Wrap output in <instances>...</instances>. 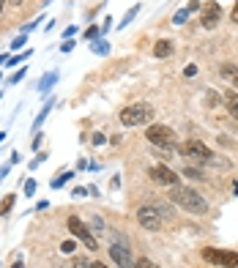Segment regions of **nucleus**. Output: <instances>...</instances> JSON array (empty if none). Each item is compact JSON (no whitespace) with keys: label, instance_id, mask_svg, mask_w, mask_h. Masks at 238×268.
<instances>
[{"label":"nucleus","instance_id":"2eb2a0df","mask_svg":"<svg viewBox=\"0 0 238 268\" xmlns=\"http://www.w3.org/2000/svg\"><path fill=\"white\" fill-rule=\"evenodd\" d=\"M14 200H17V194H6V197H3V203H0V216H6V213L14 208Z\"/></svg>","mask_w":238,"mask_h":268},{"label":"nucleus","instance_id":"9d476101","mask_svg":"<svg viewBox=\"0 0 238 268\" xmlns=\"http://www.w3.org/2000/svg\"><path fill=\"white\" fill-rule=\"evenodd\" d=\"M151 178L156 181V184H161V186H175L178 184V178H175V172L170 170V167H164V165H156V167H151V172H148Z\"/></svg>","mask_w":238,"mask_h":268},{"label":"nucleus","instance_id":"f257e3e1","mask_svg":"<svg viewBox=\"0 0 238 268\" xmlns=\"http://www.w3.org/2000/svg\"><path fill=\"white\" fill-rule=\"evenodd\" d=\"M170 200H173L175 206H181L183 211H189V213H205L208 211V203H205L200 194L195 192V189H189V186H170Z\"/></svg>","mask_w":238,"mask_h":268},{"label":"nucleus","instance_id":"a211bd4d","mask_svg":"<svg viewBox=\"0 0 238 268\" xmlns=\"http://www.w3.org/2000/svg\"><path fill=\"white\" fill-rule=\"evenodd\" d=\"M93 52H96V55H107V52H110V44H107V41H96V44H93Z\"/></svg>","mask_w":238,"mask_h":268},{"label":"nucleus","instance_id":"bb28decb","mask_svg":"<svg viewBox=\"0 0 238 268\" xmlns=\"http://www.w3.org/2000/svg\"><path fill=\"white\" fill-rule=\"evenodd\" d=\"M60 252H74V241H63V244H60Z\"/></svg>","mask_w":238,"mask_h":268},{"label":"nucleus","instance_id":"4468645a","mask_svg":"<svg viewBox=\"0 0 238 268\" xmlns=\"http://www.w3.org/2000/svg\"><path fill=\"white\" fill-rule=\"evenodd\" d=\"M154 55H156V58L173 55V41H167V39H159V41H156V47H154Z\"/></svg>","mask_w":238,"mask_h":268},{"label":"nucleus","instance_id":"2f4dec72","mask_svg":"<svg viewBox=\"0 0 238 268\" xmlns=\"http://www.w3.org/2000/svg\"><path fill=\"white\" fill-rule=\"evenodd\" d=\"M96 36H99V28H88V30H85V39H96Z\"/></svg>","mask_w":238,"mask_h":268},{"label":"nucleus","instance_id":"0eeeda50","mask_svg":"<svg viewBox=\"0 0 238 268\" xmlns=\"http://www.w3.org/2000/svg\"><path fill=\"white\" fill-rule=\"evenodd\" d=\"M137 222H140L145 230H159L161 222H164V216H161L154 206H142L140 211H137Z\"/></svg>","mask_w":238,"mask_h":268},{"label":"nucleus","instance_id":"6ab92c4d","mask_svg":"<svg viewBox=\"0 0 238 268\" xmlns=\"http://www.w3.org/2000/svg\"><path fill=\"white\" fill-rule=\"evenodd\" d=\"M137 11H140V6H134V8H132V11H126V17H123V22H120L118 28H126L129 22H132V20H134V14H137Z\"/></svg>","mask_w":238,"mask_h":268},{"label":"nucleus","instance_id":"423d86ee","mask_svg":"<svg viewBox=\"0 0 238 268\" xmlns=\"http://www.w3.org/2000/svg\"><path fill=\"white\" fill-rule=\"evenodd\" d=\"M66 225H69V230H71V233H74V235H77V238L82 241V244H85V247H88V249H93V252H96V249H99L96 238H93V233H91V227L85 225L82 219H77V216H69V222H66Z\"/></svg>","mask_w":238,"mask_h":268},{"label":"nucleus","instance_id":"7ed1b4c3","mask_svg":"<svg viewBox=\"0 0 238 268\" xmlns=\"http://www.w3.org/2000/svg\"><path fill=\"white\" fill-rule=\"evenodd\" d=\"M145 137L151 145H159V148H175V131L170 126H161V124H151L145 131Z\"/></svg>","mask_w":238,"mask_h":268},{"label":"nucleus","instance_id":"473e14b6","mask_svg":"<svg viewBox=\"0 0 238 268\" xmlns=\"http://www.w3.org/2000/svg\"><path fill=\"white\" fill-rule=\"evenodd\" d=\"M230 20H233V22H236V25H238V3H236V6H233V11H230Z\"/></svg>","mask_w":238,"mask_h":268},{"label":"nucleus","instance_id":"7c9ffc66","mask_svg":"<svg viewBox=\"0 0 238 268\" xmlns=\"http://www.w3.org/2000/svg\"><path fill=\"white\" fill-rule=\"evenodd\" d=\"M183 74H186V77H195V74H197V66H195V63H189V66L183 69Z\"/></svg>","mask_w":238,"mask_h":268},{"label":"nucleus","instance_id":"dca6fc26","mask_svg":"<svg viewBox=\"0 0 238 268\" xmlns=\"http://www.w3.org/2000/svg\"><path fill=\"white\" fill-rule=\"evenodd\" d=\"M52 104H55V102H52V99H49V102L44 104V110H41V115H39V118H36V121H33V131H39V126L44 124V118H47V112L52 110Z\"/></svg>","mask_w":238,"mask_h":268},{"label":"nucleus","instance_id":"6e6552de","mask_svg":"<svg viewBox=\"0 0 238 268\" xmlns=\"http://www.w3.org/2000/svg\"><path fill=\"white\" fill-rule=\"evenodd\" d=\"M110 257L115 260V266H120V268H134V257H132V252H129L126 244H112Z\"/></svg>","mask_w":238,"mask_h":268},{"label":"nucleus","instance_id":"a878e982","mask_svg":"<svg viewBox=\"0 0 238 268\" xmlns=\"http://www.w3.org/2000/svg\"><path fill=\"white\" fill-rule=\"evenodd\" d=\"M186 11H189V14H195V11H200V0H189V6H186Z\"/></svg>","mask_w":238,"mask_h":268},{"label":"nucleus","instance_id":"c9c22d12","mask_svg":"<svg viewBox=\"0 0 238 268\" xmlns=\"http://www.w3.org/2000/svg\"><path fill=\"white\" fill-rule=\"evenodd\" d=\"M93 268H107L104 263H93Z\"/></svg>","mask_w":238,"mask_h":268},{"label":"nucleus","instance_id":"f03ea898","mask_svg":"<svg viewBox=\"0 0 238 268\" xmlns=\"http://www.w3.org/2000/svg\"><path fill=\"white\" fill-rule=\"evenodd\" d=\"M154 107H151V104H129L126 110L120 112V124L123 126H129V129H132V126H148L151 124V121H154Z\"/></svg>","mask_w":238,"mask_h":268},{"label":"nucleus","instance_id":"5701e85b","mask_svg":"<svg viewBox=\"0 0 238 268\" xmlns=\"http://www.w3.org/2000/svg\"><path fill=\"white\" fill-rule=\"evenodd\" d=\"M36 194V181H28V184H25V197H33Z\"/></svg>","mask_w":238,"mask_h":268},{"label":"nucleus","instance_id":"393cba45","mask_svg":"<svg viewBox=\"0 0 238 268\" xmlns=\"http://www.w3.org/2000/svg\"><path fill=\"white\" fill-rule=\"evenodd\" d=\"M104 140H107L104 134H101V131H96V134L91 137V143H93V145H104Z\"/></svg>","mask_w":238,"mask_h":268},{"label":"nucleus","instance_id":"ddd939ff","mask_svg":"<svg viewBox=\"0 0 238 268\" xmlns=\"http://www.w3.org/2000/svg\"><path fill=\"white\" fill-rule=\"evenodd\" d=\"M55 82H58V71H49V74H44V80L39 82V93H41V96H47Z\"/></svg>","mask_w":238,"mask_h":268},{"label":"nucleus","instance_id":"72a5a7b5","mask_svg":"<svg viewBox=\"0 0 238 268\" xmlns=\"http://www.w3.org/2000/svg\"><path fill=\"white\" fill-rule=\"evenodd\" d=\"M11 268H25V266H22V260H17V263H14V266H11Z\"/></svg>","mask_w":238,"mask_h":268},{"label":"nucleus","instance_id":"58836bf2","mask_svg":"<svg viewBox=\"0 0 238 268\" xmlns=\"http://www.w3.org/2000/svg\"><path fill=\"white\" fill-rule=\"evenodd\" d=\"M3 140H6V134H3V131H0V143H3Z\"/></svg>","mask_w":238,"mask_h":268},{"label":"nucleus","instance_id":"c85d7f7f","mask_svg":"<svg viewBox=\"0 0 238 268\" xmlns=\"http://www.w3.org/2000/svg\"><path fill=\"white\" fill-rule=\"evenodd\" d=\"M71 49H74V41H71V39H66V41L60 44V52H71Z\"/></svg>","mask_w":238,"mask_h":268},{"label":"nucleus","instance_id":"f3484780","mask_svg":"<svg viewBox=\"0 0 238 268\" xmlns=\"http://www.w3.org/2000/svg\"><path fill=\"white\" fill-rule=\"evenodd\" d=\"M74 178V172H63V175H58L55 181H52V189H60V186L66 184V181H71Z\"/></svg>","mask_w":238,"mask_h":268},{"label":"nucleus","instance_id":"b1692460","mask_svg":"<svg viewBox=\"0 0 238 268\" xmlns=\"http://www.w3.org/2000/svg\"><path fill=\"white\" fill-rule=\"evenodd\" d=\"M71 268H93V263H85L82 257H77V260L71 263Z\"/></svg>","mask_w":238,"mask_h":268},{"label":"nucleus","instance_id":"ea45409f","mask_svg":"<svg viewBox=\"0 0 238 268\" xmlns=\"http://www.w3.org/2000/svg\"><path fill=\"white\" fill-rule=\"evenodd\" d=\"M233 189H236V194H238V181H236V186H233Z\"/></svg>","mask_w":238,"mask_h":268},{"label":"nucleus","instance_id":"1a4fd4ad","mask_svg":"<svg viewBox=\"0 0 238 268\" xmlns=\"http://www.w3.org/2000/svg\"><path fill=\"white\" fill-rule=\"evenodd\" d=\"M222 20V6L219 3H205L203 6V17H200V25L203 28H217V22Z\"/></svg>","mask_w":238,"mask_h":268},{"label":"nucleus","instance_id":"9b49d317","mask_svg":"<svg viewBox=\"0 0 238 268\" xmlns=\"http://www.w3.org/2000/svg\"><path fill=\"white\" fill-rule=\"evenodd\" d=\"M219 74H222L224 80L233 85V88H238V66H233V63H224L222 69H219Z\"/></svg>","mask_w":238,"mask_h":268},{"label":"nucleus","instance_id":"c756f323","mask_svg":"<svg viewBox=\"0 0 238 268\" xmlns=\"http://www.w3.org/2000/svg\"><path fill=\"white\" fill-rule=\"evenodd\" d=\"M20 47H25V36H20V39L11 41V49H20Z\"/></svg>","mask_w":238,"mask_h":268},{"label":"nucleus","instance_id":"20e7f679","mask_svg":"<svg viewBox=\"0 0 238 268\" xmlns=\"http://www.w3.org/2000/svg\"><path fill=\"white\" fill-rule=\"evenodd\" d=\"M203 260L214 263L222 268H238V252L230 249H203Z\"/></svg>","mask_w":238,"mask_h":268},{"label":"nucleus","instance_id":"4c0bfd02","mask_svg":"<svg viewBox=\"0 0 238 268\" xmlns=\"http://www.w3.org/2000/svg\"><path fill=\"white\" fill-rule=\"evenodd\" d=\"M3 6H6V0H0V11H3Z\"/></svg>","mask_w":238,"mask_h":268},{"label":"nucleus","instance_id":"f704fd0d","mask_svg":"<svg viewBox=\"0 0 238 268\" xmlns=\"http://www.w3.org/2000/svg\"><path fill=\"white\" fill-rule=\"evenodd\" d=\"M3 63H8V58H6V55H0V66H3Z\"/></svg>","mask_w":238,"mask_h":268},{"label":"nucleus","instance_id":"cd10ccee","mask_svg":"<svg viewBox=\"0 0 238 268\" xmlns=\"http://www.w3.org/2000/svg\"><path fill=\"white\" fill-rule=\"evenodd\" d=\"M22 77H25V69H20L17 74H11V80H8V82H11V85H17V82L22 80Z\"/></svg>","mask_w":238,"mask_h":268},{"label":"nucleus","instance_id":"aec40b11","mask_svg":"<svg viewBox=\"0 0 238 268\" xmlns=\"http://www.w3.org/2000/svg\"><path fill=\"white\" fill-rule=\"evenodd\" d=\"M186 20H189V11H186V8H181V11H178V14L173 17V22H175V25H183Z\"/></svg>","mask_w":238,"mask_h":268},{"label":"nucleus","instance_id":"f8f14e48","mask_svg":"<svg viewBox=\"0 0 238 268\" xmlns=\"http://www.w3.org/2000/svg\"><path fill=\"white\" fill-rule=\"evenodd\" d=\"M224 104H227V110H230L233 121L238 124V90H227V96H224Z\"/></svg>","mask_w":238,"mask_h":268},{"label":"nucleus","instance_id":"39448f33","mask_svg":"<svg viewBox=\"0 0 238 268\" xmlns=\"http://www.w3.org/2000/svg\"><path fill=\"white\" fill-rule=\"evenodd\" d=\"M181 153L195 159V162H203V165H208L211 159H214V151H211L205 143H200V140H186V143L181 145Z\"/></svg>","mask_w":238,"mask_h":268},{"label":"nucleus","instance_id":"4be33fe9","mask_svg":"<svg viewBox=\"0 0 238 268\" xmlns=\"http://www.w3.org/2000/svg\"><path fill=\"white\" fill-rule=\"evenodd\" d=\"M183 172H186V178H195V181H203V172H200V170H195V167H186V170H183Z\"/></svg>","mask_w":238,"mask_h":268},{"label":"nucleus","instance_id":"e433bc0d","mask_svg":"<svg viewBox=\"0 0 238 268\" xmlns=\"http://www.w3.org/2000/svg\"><path fill=\"white\" fill-rule=\"evenodd\" d=\"M11 3H14V6H22V0H11Z\"/></svg>","mask_w":238,"mask_h":268},{"label":"nucleus","instance_id":"412c9836","mask_svg":"<svg viewBox=\"0 0 238 268\" xmlns=\"http://www.w3.org/2000/svg\"><path fill=\"white\" fill-rule=\"evenodd\" d=\"M134 268H159L156 263H151L148 257H140V260H134Z\"/></svg>","mask_w":238,"mask_h":268}]
</instances>
